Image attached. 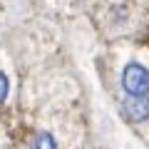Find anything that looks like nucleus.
<instances>
[{
	"mask_svg": "<svg viewBox=\"0 0 149 149\" xmlns=\"http://www.w3.org/2000/svg\"><path fill=\"white\" fill-rule=\"evenodd\" d=\"M32 149H57V142H55V137L50 132H37Z\"/></svg>",
	"mask_w": 149,
	"mask_h": 149,
	"instance_id": "3",
	"label": "nucleus"
},
{
	"mask_svg": "<svg viewBox=\"0 0 149 149\" xmlns=\"http://www.w3.org/2000/svg\"><path fill=\"white\" fill-rule=\"evenodd\" d=\"M8 92H10V82H8V74L0 70V102H5Z\"/></svg>",
	"mask_w": 149,
	"mask_h": 149,
	"instance_id": "4",
	"label": "nucleus"
},
{
	"mask_svg": "<svg viewBox=\"0 0 149 149\" xmlns=\"http://www.w3.org/2000/svg\"><path fill=\"white\" fill-rule=\"evenodd\" d=\"M122 90L127 95H149V70L139 62H129L122 70Z\"/></svg>",
	"mask_w": 149,
	"mask_h": 149,
	"instance_id": "1",
	"label": "nucleus"
},
{
	"mask_svg": "<svg viewBox=\"0 0 149 149\" xmlns=\"http://www.w3.org/2000/svg\"><path fill=\"white\" fill-rule=\"evenodd\" d=\"M119 109L129 122H144L149 119V95H127Z\"/></svg>",
	"mask_w": 149,
	"mask_h": 149,
	"instance_id": "2",
	"label": "nucleus"
}]
</instances>
